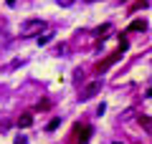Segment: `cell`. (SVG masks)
Instances as JSON below:
<instances>
[{
  "instance_id": "11",
  "label": "cell",
  "mask_w": 152,
  "mask_h": 144,
  "mask_svg": "<svg viewBox=\"0 0 152 144\" xmlns=\"http://www.w3.org/2000/svg\"><path fill=\"white\" fill-rule=\"evenodd\" d=\"M15 144H28V142H26V137H20V134H18V137H15Z\"/></svg>"
},
{
  "instance_id": "13",
  "label": "cell",
  "mask_w": 152,
  "mask_h": 144,
  "mask_svg": "<svg viewBox=\"0 0 152 144\" xmlns=\"http://www.w3.org/2000/svg\"><path fill=\"white\" fill-rule=\"evenodd\" d=\"M119 3H129V0H119Z\"/></svg>"
},
{
  "instance_id": "12",
  "label": "cell",
  "mask_w": 152,
  "mask_h": 144,
  "mask_svg": "<svg viewBox=\"0 0 152 144\" xmlns=\"http://www.w3.org/2000/svg\"><path fill=\"white\" fill-rule=\"evenodd\" d=\"M71 3H74V0H58V5H64V8H66V5H71Z\"/></svg>"
},
{
  "instance_id": "10",
  "label": "cell",
  "mask_w": 152,
  "mask_h": 144,
  "mask_svg": "<svg viewBox=\"0 0 152 144\" xmlns=\"http://www.w3.org/2000/svg\"><path fill=\"white\" fill-rule=\"evenodd\" d=\"M127 48H129V41H127V38H122V41H119V51H122V53H124Z\"/></svg>"
},
{
  "instance_id": "4",
  "label": "cell",
  "mask_w": 152,
  "mask_h": 144,
  "mask_svg": "<svg viewBox=\"0 0 152 144\" xmlns=\"http://www.w3.org/2000/svg\"><path fill=\"white\" fill-rule=\"evenodd\" d=\"M41 28H43V20H26V23H23V33L41 31Z\"/></svg>"
},
{
  "instance_id": "6",
  "label": "cell",
  "mask_w": 152,
  "mask_h": 144,
  "mask_svg": "<svg viewBox=\"0 0 152 144\" xmlns=\"http://www.w3.org/2000/svg\"><path fill=\"white\" fill-rule=\"evenodd\" d=\"M145 28H147V23H145V20L140 18V20H132V23H129V28H127V33H132V31H145Z\"/></svg>"
},
{
  "instance_id": "5",
  "label": "cell",
  "mask_w": 152,
  "mask_h": 144,
  "mask_svg": "<svg viewBox=\"0 0 152 144\" xmlns=\"http://www.w3.org/2000/svg\"><path fill=\"white\" fill-rule=\"evenodd\" d=\"M31 124H33V114H23V116L18 119V127H20V129H28Z\"/></svg>"
},
{
  "instance_id": "9",
  "label": "cell",
  "mask_w": 152,
  "mask_h": 144,
  "mask_svg": "<svg viewBox=\"0 0 152 144\" xmlns=\"http://www.w3.org/2000/svg\"><path fill=\"white\" fill-rule=\"evenodd\" d=\"M109 28H112V25H109V23H104V25H102V28L96 31V36H102V38H104V36L109 33Z\"/></svg>"
},
{
  "instance_id": "8",
  "label": "cell",
  "mask_w": 152,
  "mask_h": 144,
  "mask_svg": "<svg viewBox=\"0 0 152 144\" xmlns=\"http://www.w3.org/2000/svg\"><path fill=\"white\" fill-rule=\"evenodd\" d=\"M51 41H53V33H46V36H41V38H38V46H48Z\"/></svg>"
},
{
  "instance_id": "3",
  "label": "cell",
  "mask_w": 152,
  "mask_h": 144,
  "mask_svg": "<svg viewBox=\"0 0 152 144\" xmlns=\"http://www.w3.org/2000/svg\"><path fill=\"white\" fill-rule=\"evenodd\" d=\"M119 58H122V51H117V53H112V56H109L107 61H102V63L96 66V71H99V73H102V71H107L109 66H112V63H117V61H119Z\"/></svg>"
},
{
  "instance_id": "1",
  "label": "cell",
  "mask_w": 152,
  "mask_h": 144,
  "mask_svg": "<svg viewBox=\"0 0 152 144\" xmlns=\"http://www.w3.org/2000/svg\"><path fill=\"white\" fill-rule=\"evenodd\" d=\"M74 134H76V142H79V144H86L89 137H91V127H89V124H76Z\"/></svg>"
},
{
  "instance_id": "7",
  "label": "cell",
  "mask_w": 152,
  "mask_h": 144,
  "mask_svg": "<svg viewBox=\"0 0 152 144\" xmlns=\"http://www.w3.org/2000/svg\"><path fill=\"white\" fill-rule=\"evenodd\" d=\"M58 124H61V116H53V119L48 121V127H46V129H48V132H56V129H58Z\"/></svg>"
},
{
  "instance_id": "2",
  "label": "cell",
  "mask_w": 152,
  "mask_h": 144,
  "mask_svg": "<svg viewBox=\"0 0 152 144\" xmlns=\"http://www.w3.org/2000/svg\"><path fill=\"white\" fill-rule=\"evenodd\" d=\"M99 91H102V81H91V84H89L86 89L79 94V99H81V101H89V99H94Z\"/></svg>"
}]
</instances>
